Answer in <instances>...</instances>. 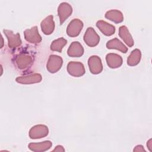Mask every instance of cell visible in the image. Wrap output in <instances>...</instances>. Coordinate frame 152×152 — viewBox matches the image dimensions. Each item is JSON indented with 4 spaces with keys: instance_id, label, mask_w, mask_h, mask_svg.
<instances>
[{
    "instance_id": "1",
    "label": "cell",
    "mask_w": 152,
    "mask_h": 152,
    "mask_svg": "<svg viewBox=\"0 0 152 152\" xmlns=\"http://www.w3.org/2000/svg\"><path fill=\"white\" fill-rule=\"evenodd\" d=\"M63 64L62 58L56 55H51L49 56L46 64L48 71L50 73H55L58 71Z\"/></svg>"
},
{
    "instance_id": "2",
    "label": "cell",
    "mask_w": 152,
    "mask_h": 152,
    "mask_svg": "<svg viewBox=\"0 0 152 152\" xmlns=\"http://www.w3.org/2000/svg\"><path fill=\"white\" fill-rule=\"evenodd\" d=\"M84 41L90 47H94L98 45L100 41V37L93 27H89L87 28L84 35Z\"/></svg>"
},
{
    "instance_id": "3",
    "label": "cell",
    "mask_w": 152,
    "mask_h": 152,
    "mask_svg": "<svg viewBox=\"0 0 152 152\" xmlns=\"http://www.w3.org/2000/svg\"><path fill=\"white\" fill-rule=\"evenodd\" d=\"M48 127L45 125H36L33 126L29 131V137L31 139H39L48 135Z\"/></svg>"
},
{
    "instance_id": "4",
    "label": "cell",
    "mask_w": 152,
    "mask_h": 152,
    "mask_svg": "<svg viewBox=\"0 0 152 152\" xmlns=\"http://www.w3.org/2000/svg\"><path fill=\"white\" fill-rule=\"evenodd\" d=\"M67 71L71 75L78 77L85 74V68L81 62L71 61L68 64Z\"/></svg>"
},
{
    "instance_id": "5",
    "label": "cell",
    "mask_w": 152,
    "mask_h": 152,
    "mask_svg": "<svg viewBox=\"0 0 152 152\" xmlns=\"http://www.w3.org/2000/svg\"><path fill=\"white\" fill-rule=\"evenodd\" d=\"M83 27V23L78 18L73 19L66 28V33L70 37H76L79 35Z\"/></svg>"
},
{
    "instance_id": "6",
    "label": "cell",
    "mask_w": 152,
    "mask_h": 152,
    "mask_svg": "<svg viewBox=\"0 0 152 152\" xmlns=\"http://www.w3.org/2000/svg\"><path fill=\"white\" fill-rule=\"evenodd\" d=\"M25 39L33 44L39 43L42 41V37L39 33L37 26H34L30 29H26L24 31Z\"/></svg>"
},
{
    "instance_id": "7",
    "label": "cell",
    "mask_w": 152,
    "mask_h": 152,
    "mask_svg": "<svg viewBox=\"0 0 152 152\" xmlns=\"http://www.w3.org/2000/svg\"><path fill=\"white\" fill-rule=\"evenodd\" d=\"M72 12V8L68 2H62L59 4L58 8V14L59 17L60 24H62Z\"/></svg>"
},
{
    "instance_id": "8",
    "label": "cell",
    "mask_w": 152,
    "mask_h": 152,
    "mask_svg": "<svg viewBox=\"0 0 152 152\" xmlns=\"http://www.w3.org/2000/svg\"><path fill=\"white\" fill-rule=\"evenodd\" d=\"M88 65L90 72L93 74L100 73L103 70V65L100 58L97 55L91 56L88 59Z\"/></svg>"
},
{
    "instance_id": "9",
    "label": "cell",
    "mask_w": 152,
    "mask_h": 152,
    "mask_svg": "<svg viewBox=\"0 0 152 152\" xmlns=\"http://www.w3.org/2000/svg\"><path fill=\"white\" fill-rule=\"evenodd\" d=\"M15 64L20 69H24L29 67L33 62L32 57L26 53H21L15 59Z\"/></svg>"
},
{
    "instance_id": "10",
    "label": "cell",
    "mask_w": 152,
    "mask_h": 152,
    "mask_svg": "<svg viewBox=\"0 0 152 152\" xmlns=\"http://www.w3.org/2000/svg\"><path fill=\"white\" fill-rule=\"evenodd\" d=\"M4 33L8 40V45L10 48H16L21 45V40L19 33L14 34L11 30L5 29Z\"/></svg>"
},
{
    "instance_id": "11",
    "label": "cell",
    "mask_w": 152,
    "mask_h": 152,
    "mask_svg": "<svg viewBox=\"0 0 152 152\" xmlns=\"http://www.w3.org/2000/svg\"><path fill=\"white\" fill-rule=\"evenodd\" d=\"M42 77L40 74L34 73L27 75H23L16 78L15 80L17 83L24 84H29L37 83L42 81Z\"/></svg>"
},
{
    "instance_id": "12",
    "label": "cell",
    "mask_w": 152,
    "mask_h": 152,
    "mask_svg": "<svg viewBox=\"0 0 152 152\" xmlns=\"http://www.w3.org/2000/svg\"><path fill=\"white\" fill-rule=\"evenodd\" d=\"M42 32L46 35L52 33L55 29V23L53 21V17L50 15L43 20L40 24Z\"/></svg>"
},
{
    "instance_id": "13",
    "label": "cell",
    "mask_w": 152,
    "mask_h": 152,
    "mask_svg": "<svg viewBox=\"0 0 152 152\" xmlns=\"http://www.w3.org/2000/svg\"><path fill=\"white\" fill-rule=\"evenodd\" d=\"M67 53L71 57H80L84 53V48L79 42H73L70 45Z\"/></svg>"
},
{
    "instance_id": "14",
    "label": "cell",
    "mask_w": 152,
    "mask_h": 152,
    "mask_svg": "<svg viewBox=\"0 0 152 152\" xmlns=\"http://www.w3.org/2000/svg\"><path fill=\"white\" fill-rule=\"evenodd\" d=\"M106 59L107 65L111 68H118L122 64V57L116 53H110L107 54Z\"/></svg>"
},
{
    "instance_id": "15",
    "label": "cell",
    "mask_w": 152,
    "mask_h": 152,
    "mask_svg": "<svg viewBox=\"0 0 152 152\" xmlns=\"http://www.w3.org/2000/svg\"><path fill=\"white\" fill-rule=\"evenodd\" d=\"M52 145V143L50 141H45L40 142H31L28 145V148L36 152H42L45 151L49 148Z\"/></svg>"
},
{
    "instance_id": "16",
    "label": "cell",
    "mask_w": 152,
    "mask_h": 152,
    "mask_svg": "<svg viewBox=\"0 0 152 152\" xmlns=\"http://www.w3.org/2000/svg\"><path fill=\"white\" fill-rule=\"evenodd\" d=\"M96 26L101 31V32L107 36H112L115 32V26L107 23L105 21L99 20L96 23Z\"/></svg>"
},
{
    "instance_id": "17",
    "label": "cell",
    "mask_w": 152,
    "mask_h": 152,
    "mask_svg": "<svg viewBox=\"0 0 152 152\" xmlns=\"http://www.w3.org/2000/svg\"><path fill=\"white\" fill-rule=\"evenodd\" d=\"M119 35L129 47H132L134 45V42L133 38L128 28L125 26H122L119 27Z\"/></svg>"
},
{
    "instance_id": "18",
    "label": "cell",
    "mask_w": 152,
    "mask_h": 152,
    "mask_svg": "<svg viewBox=\"0 0 152 152\" xmlns=\"http://www.w3.org/2000/svg\"><path fill=\"white\" fill-rule=\"evenodd\" d=\"M106 47L107 49H117L122 53H126L128 50L126 46L116 37L109 40L106 43Z\"/></svg>"
},
{
    "instance_id": "19",
    "label": "cell",
    "mask_w": 152,
    "mask_h": 152,
    "mask_svg": "<svg viewBox=\"0 0 152 152\" xmlns=\"http://www.w3.org/2000/svg\"><path fill=\"white\" fill-rule=\"evenodd\" d=\"M105 17L115 23H119L123 21L124 15L122 12L117 10L107 11L105 14Z\"/></svg>"
},
{
    "instance_id": "20",
    "label": "cell",
    "mask_w": 152,
    "mask_h": 152,
    "mask_svg": "<svg viewBox=\"0 0 152 152\" xmlns=\"http://www.w3.org/2000/svg\"><path fill=\"white\" fill-rule=\"evenodd\" d=\"M141 58V52L140 49L133 50L127 59V64L129 66H135L139 64Z\"/></svg>"
},
{
    "instance_id": "21",
    "label": "cell",
    "mask_w": 152,
    "mask_h": 152,
    "mask_svg": "<svg viewBox=\"0 0 152 152\" xmlns=\"http://www.w3.org/2000/svg\"><path fill=\"white\" fill-rule=\"evenodd\" d=\"M67 43V40L64 37H59L53 40L50 45V49L53 51L61 52L63 48Z\"/></svg>"
},
{
    "instance_id": "22",
    "label": "cell",
    "mask_w": 152,
    "mask_h": 152,
    "mask_svg": "<svg viewBox=\"0 0 152 152\" xmlns=\"http://www.w3.org/2000/svg\"><path fill=\"white\" fill-rule=\"evenodd\" d=\"M134 151H145L144 147L141 145H138L135 147L134 149L133 150Z\"/></svg>"
},
{
    "instance_id": "23",
    "label": "cell",
    "mask_w": 152,
    "mask_h": 152,
    "mask_svg": "<svg viewBox=\"0 0 152 152\" xmlns=\"http://www.w3.org/2000/svg\"><path fill=\"white\" fill-rule=\"evenodd\" d=\"M53 151H65V149L63 147V146H62L61 145H58L55 147V148H54Z\"/></svg>"
},
{
    "instance_id": "24",
    "label": "cell",
    "mask_w": 152,
    "mask_h": 152,
    "mask_svg": "<svg viewBox=\"0 0 152 152\" xmlns=\"http://www.w3.org/2000/svg\"><path fill=\"white\" fill-rule=\"evenodd\" d=\"M147 146L150 151H152V140L150 138L147 142Z\"/></svg>"
},
{
    "instance_id": "25",
    "label": "cell",
    "mask_w": 152,
    "mask_h": 152,
    "mask_svg": "<svg viewBox=\"0 0 152 152\" xmlns=\"http://www.w3.org/2000/svg\"><path fill=\"white\" fill-rule=\"evenodd\" d=\"M1 38H2V45H1V48H2V46H3V37H2V36H1Z\"/></svg>"
}]
</instances>
